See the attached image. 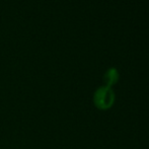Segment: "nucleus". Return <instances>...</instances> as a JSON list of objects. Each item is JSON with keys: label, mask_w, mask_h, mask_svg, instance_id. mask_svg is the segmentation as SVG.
I'll return each instance as SVG.
<instances>
[{"label": "nucleus", "mask_w": 149, "mask_h": 149, "mask_svg": "<svg viewBox=\"0 0 149 149\" xmlns=\"http://www.w3.org/2000/svg\"><path fill=\"white\" fill-rule=\"evenodd\" d=\"M119 78H120L119 71L117 70L116 68H114V67L109 68L104 75V83H106V86H109V87L114 86L119 81Z\"/></svg>", "instance_id": "f03ea898"}, {"label": "nucleus", "mask_w": 149, "mask_h": 149, "mask_svg": "<svg viewBox=\"0 0 149 149\" xmlns=\"http://www.w3.org/2000/svg\"><path fill=\"white\" fill-rule=\"evenodd\" d=\"M116 94L112 87L100 86L93 93V104L100 111H108L114 106Z\"/></svg>", "instance_id": "f257e3e1"}]
</instances>
